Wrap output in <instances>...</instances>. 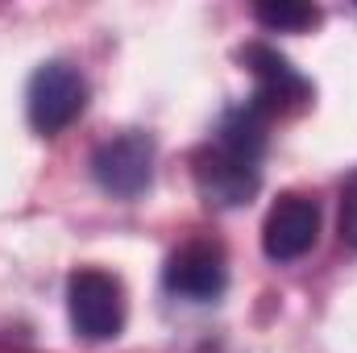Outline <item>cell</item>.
Instances as JSON below:
<instances>
[{
	"label": "cell",
	"mask_w": 357,
	"mask_h": 353,
	"mask_svg": "<svg viewBox=\"0 0 357 353\" xmlns=\"http://www.w3.org/2000/svg\"><path fill=\"white\" fill-rule=\"evenodd\" d=\"M96 183L116 200H137L154 179V137L150 133H116L91 154Z\"/></svg>",
	"instance_id": "4"
},
{
	"label": "cell",
	"mask_w": 357,
	"mask_h": 353,
	"mask_svg": "<svg viewBox=\"0 0 357 353\" xmlns=\"http://www.w3.org/2000/svg\"><path fill=\"white\" fill-rule=\"evenodd\" d=\"M241 63L250 67V75H254V108L270 117V112H287V108H299V104H307L312 100V84L278 54V50H270L262 42H254V46H245L241 50Z\"/></svg>",
	"instance_id": "7"
},
{
	"label": "cell",
	"mask_w": 357,
	"mask_h": 353,
	"mask_svg": "<svg viewBox=\"0 0 357 353\" xmlns=\"http://www.w3.org/2000/svg\"><path fill=\"white\" fill-rule=\"evenodd\" d=\"M254 17L274 33H299V29H312L320 21V8L299 4V0H262V4H254Z\"/></svg>",
	"instance_id": "8"
},
{
	"label": "cell",
	"mask_w": 357,
	"mask_h": 353,
	"mask_svg": "<svg viewBox=\"0 0 357 353\" xmlns=\"http://www.w3.org/2000/svg\"><path fill=\"white\" fill-rule=\"evenodd\" d=\"M341 241L357 250V175L345 183V195H341Z\"/></svg>",
	"instance_id": "9"
},
{
	"label": "cell",
	"mask_w": 357,
	"mask_h": 353,
	"mask_svg": "<svg viewBox=\"0 0 357 353\" xmlns=\"http://www.w3.org/2000/svg\"><path fill=\"white\" fill-rule=\"evenodd\" d=\"M262 150H266V117L245 104L220 121L208 146L195 154V187L212 208L245 204L262 183Z\"/></svg>",
	"instance_id": "1"
},
{
	"label": "cell",
	"mask_w": 357,
	"mask_h": 353,
	"mask_svg": "<svg viewBox=\"0 0 357 353\" xmlns=\"http://www.w3.org/2000/svg\"><path fill=\"white\" fill-rule=\"evenodd\" d=\"M167 291L187 299V303H212L225 295L229 283V266H225V250L216 241H187L178 246L167 262Z\"/></svg>",
	"instance_id": "6"
},
{
	"label": "cell",
	"mask_w": 357,
	"mask_h": 353,
	"mask_svg": "<svg viewBox=\"0 0 357 353\" xmlns=\"http://www.w3.org/2000/svg\"><path fill=\"white\" fill-rule=\"evenodd\" d=\"M84 108H88V80L79 75V67L54 59V63H42L29 75L25 112H29V125L42 137H59L67 125L79 121Z\"/></svg>",
	"instance_id": "2"
},
{
	"label": "cell",
	"mask_w": 357,
	"mask_h": 353,
	"mask_svg": "<svg viewBox=\"0 0 357 353\" xmlns=\"http://www.w3.org/2000/svg\"><path fill=\"white\" fill-rule=\"evenodd\" d=\"M320 241V204L303 191H287L270 204L262 225V250L270 262H299Z\"/></svg>",
	"instance_id": "5"
},
{
	"label": "cell",
	"mask_w": 357,
	"mask_h": 353,
	"mask_svg": "<svg viewBox=\"0 0 357 353\" xmlns=\"http://www.w3.org/2000/svg\"><path fill=\"white\" fill-rule=\"evenodd\" d=\"M67 312L71 329L84 341H112L125 329V287L116 274L84 266L67 283Z\"/></svg>",
	"instance_id": "3"
}]
</instances>
